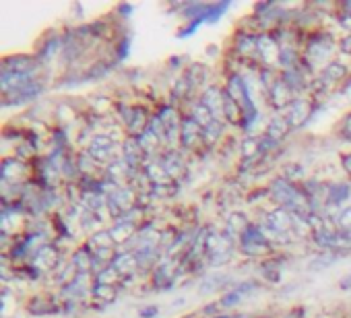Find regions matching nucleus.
<instances>
[{"label": "nucleus", "instance_id": "nucleus-18", "mask_svg": "<svg viewBox=\"0 0 351 318\" xmlns=\"http://www.w3.org/2000/svg\"><path fill=\"white\" fill-rule=\"evenodd\" d=\"M230 9V3H217V5H209V9H207V13H205V19L209 21V23H213V21H219V17L226 13Z\"/></svg>", "mask_w": 351, "mask_h": 318}, {"label": "nucleus", "instance_id": "nucleus-8", "mask_svg": "<svg viewBox=\"0 0 351 318\" xmlns=\"http://www.w3.org/2000/svg\"><path fill=\"white\" fill-rule=\"evenodd\" d=\"M112 267L116 269L118 275H128V273H132L138 267L136 254H132V252H118L112 258Z\"/></svg>", "mask_w": 351, "mask_h": 318}, {"label": "nucleus", "instance_id": "nucleus-15", "mask_svg": "<svg viewBox=\"0 0 351 318\" xmlns=\"http://www.w3.org/2000/svg\"><path fill=\"white\" fill-rule=\"evenodd\" d=\"M347 197H349V186L347 184H330L328 186V197H326L328 203L339 205V203L347 201Z\"/></svg>", "mask_w": 351, "mask_h": 318}, {"label": "nucleus", "instance_id": "nucleus-26", "mask_svg": "<svg viewBox=\"0 0 351 318\" xmlns=\"http://www.w3.org/2000/svg\"><path fill=\"white\" fill-rule=\"evenodd\" d=\"M341 287H351V277H345V279L341 281Z\"/></svg>", "mask_w": 351, "mask_h": 318}, {"label": "nucleus", "instance_id": "nucleus-11", "mask_svg": "<svg viewBox=\"0 0 351 318\" xmlns=\"http://www.w3.org/2000/svg\"><path fill=\"white\" fill-rule=\"evenodd\" d=\"M161 166L165 168V172H167L169 178H176V176L180 174V168H184V162H182V157H180L178 153L169 151L167 155H163Z\"/></svg>", "mask_w": 351, "mask_h": 318}, {"label": "nucleus", "instance_id": "nucleus-13", "mask_svg": "<svg viewBox=\"0 0 351 318\" xmlns=\"http://www.w3.org/2000/svg\"><path fill=\"white\" fill-rule=\"evenodd\" d=\"M256 46H258V38H254L252 34H242L236 40V50L240 54H250V52L256 50Z\"/></svg>", "mask_w": 351, "mask_h": 318}, {"label": "nucleus", "instance_id": "nucleus-7", "mask_svg": "<svg viewBox=\"0 0 351 318\" xmlns=\"http://www.w3.org/2000/svg\"><path fill=\"white\" fill-rule=\"evenodd\" d=\"M143 157H145V151H143L138 138H136V136H134V138H128V140L124 143V162L134 170V168H138V164H141V159H143Z\"/></svg>", "mask_w": 351, "mask_h": 318}, {"label": "nucleus", "instance_id": "nucleus-5", "mask_svg": "<svg viewBox=\"0 0 351 318\" xmlns=\"http://www.w3.org/2000/svg\"><path fill=\"white\" fill-rule=\"evenodd\" d=\"M310 114H312V108H310V103H308L306 99H293V101L287 106L285 118H287V122H289L291 126H295V124H302L306 118H310Z\"/></svg>", "mask_w": 351, "mask_h": 318}, {"label": "nucleus", "instance_id": "nucleus-19", "mask_svg": "<svg viewBox=\"0 0 351 318\" xmlns=\"http://www.w3.org/2000/svg\"><path fill=\"white\" fill-rule=\"evenodd\" d=\"M221 132H223V126H221V122H211L205 130H203V138L211 145L213 140H217L219 136H221Z\"/></svg>", "mask_w": 351, "mask_h": 318}, {"label": "nucleus", "instance_id": "nucleus-24", "mask_svg": "<svg viewBox=\"0 0 351 318\" xmlns=\"http://www.w3.org/2000/svg\"><path fill=\"white\" fill-rule=\"evenodd\" d=\"M343 168H345V172L351 174V153L347 157H343Z\"/></svg>", "mask_w": 351, "mask_h": 318}, {"label": "nucleus", "instance_id": "nucleus-9", "mask_svg": "<svg viewBox=\"0 0 351 318\" xmlns=\"http://www.w3.org/2000/svg\"><path fill=\"white\" fill-rule=\"evenodd\" d=\"M56 262H58V254H56V250H54V248H48V246L40 248V250L36 252V256H34V267H36V269H40V271H44V269H52Z\"/></svg>", "mask_w": 351, "mask_h": 318}, {"label": "nucleus", "instance_id": "nucleus-17", "mask_svg": "<svg viewBox=\"0 0 351 318\" xmlns=\"http://www.w3.org/2000/svg\"><path fill=\"white\" fill-rule=\"evenodd\" d=\"M193 118L203 126V128H207L211 122H215L213 120V114H211V110L207 108V106H203V103H195V110H193Z\"/></svg>", "mask_w": 351, "mask_h": 318}, {"label": "nucleus", "instance_id": "nucleus-10", "mask_svg": "<svg viewBox=\"0 0 351 318\" xmlns=\"http://www.w3.org/2000/svg\"><path fill=\"white\" fill-rule=\"evenodd\" d=\"M291 128V124L287 122V118L285 116H275L273 120H271V124H269V128H267V136L269 138H273L275 143H279L285 134H287V130Z\"/></svg>", "mask_w": 351, "mask_h": 318}, {"label": "nucleus", "instance_id": "nucleus-1", "mask_svg": "<svg viewBox=\"0 0 351 318\" xmlns=\"http://www.w3.org/2000/svg\"><path fill=\"white\" fill-rule=\"evenodd\" d=\"M332 54V38L326 36V34H318L310 40V46H308V60L312 66L328 60Z\"/></svg>", "mask_w": 351, "mask_h": 318}, {"label": "nucleus", "instance_id": "nucleus-4", "mask_svg": "<svg viewBox=\"0 0 351 318\" xmlns=\"http://www.w3.org/2000/svg\"><path fill=\"white\" fill-rule=\"evenodd\" d=\"M201 136H203V126H201L193 116L184 118V120H182V126H180V143H182L186 149H191V147H195V143H197Z\"/></svg>", "mask_w": 351, "mask_h": 318}, {"label": "nucleus", "instance_id": "nucleus-23", "mask_svg": "<svg viewBox=\"0 0 351 318\" xmlns=\"http://www.w3.org/2000/svg\"><path fill=\"white\" fill-rule=\"evenodd\" d=\"M159 310H157V306H149V308H143L138 314H141V318H155V314H157Z\"/></svg>", "mask_w": 351, "mask_h": 318}, {"label": "nucleus", "instance_id": "nucleus-14", "mask_svg": "<svg viewBox=\"0 0 351 318\" xmlns=\"http://www.w3.org/2000/svg\"><path fill=\"white\" fill-rule=\"evenodd\" d=\"M345 75H347V69H345L343 64H339V62H332V64H326V66H324V71H322V81L335 83V81L343 79Z\"/></svg>", "mask_w": 351, "mask_h": 318}, {"label": "nucleus", "instance_id": "nucleus-16", "mask_svg": "<svg viewBox=\"0 0 351 318\" xmlns=\"http://www.w3.org/2000/svg\"><path fill=\"white\" fill-rule=\"evenodd\" d=\"M93 265H95V258H93V254L87 252V250H79V252L73 256V267H75L77 271H89V267H93Z\"/></svg>", "mask_w": 351, "mask_h": 318}, {"label": "nucleus", "instance_id": "nucleus-2", "mask_svg": "<svg viewBox=\"0 0 351 318\" xmlns=\"http://www.w3.org/2000/svg\"><path fill=\"white\" fill-rule=\"evenodd\" d=\"M242 248L246 254H265L269 250V242L256 225H248V230L242 234Z\"/></svg>", "mask_w": 351, "mask_h": 318}, {"label": "nucleus", "instance_id": "nucleus-3", "mask_svg": "<svg viewBox=\"0 0 351 318\" xmlns=\"http://www.w3.org/2000/svg\"><path fill=\"white\" fill-rule=\"evenodd\" d=\"M112 149H114V140L108 134H95L91 138V145L87 149V153L95 159V162H106V159L112 157Z\"/></svg>", "mask_w": 351, "mask_h": 318}, {"label": "nucleus", "instance_id": "nucleus-20", "mask_svg": "<svg viewBox=\"0 0 351 318\" xmlns=\"http://www.w3.org/2000/svg\"><path fill=\"white\" fill-rule=\"evenodd\" d=\"M93 293H95L99 299H104V302H112V299H114V295H116V287H114V285L97 283V285H95V289H93Z\"/></svg>", "mask_w": 351, "mask_h": 318}, {"label": "nucleus", "instance_id": "nucleus-12", "mask_svg": "<svg viewBox=\"0 0 351 318\" xmlns=\"http://www.w3.org/2000/svg\"><path fill=\"white\" fill-rule=\"evenodd\" d=\"M132 232H134V225H132V221L120 219V221H118V223L112 228L110 236H112V240H114V242H126V240H130Z\"/></svg>", "mask_w": 351, "mask_h": 318}, {"label": "nucleus", "instance_id": "nucleus-6", "mask_svg": "<svg viewBox=\"0 0 351 318\" xmlns=\"http://www.w3.org/2000/svg\"><path fill=\"white\" fill-rule=\"evenodd\" d=\"M293 91L279 79V81H275L273 85H271V89H269V99L275 103V106H289L291 101H293Z\"/></svg>", "mask_w": 351, "mask_h": 318}, {"label": "nucleus", "instance_id": "nucleus-21", "mask_svg": "<svg viewBox=\"0 0 351 318\" xmlns=\"http://www.w3.org/2000/svg\"><path fill=\"white\" fill-rule=\"evenodd\" d=\"M337 225H339V232L341 234H345V236L351 238V207L341 213V217L337 219Z\"/></svg>", "mask_w": 351, "mask_h": 318}, {"label": "nucleus", "instance_id": "nucleus-22", "mask_svg": "<svg viewBox=\"0 0 351 318\" xmlns=\"http://www.w3.org/2000/svg\"><path fill=\"white\" fill-rule=\"evenodd\" d=\"M256 151H261V143H258L256 138L244 140V145H242V153H244V155H254Z\"/></svg>", "mask_w": 351, "mask_h": 318}, {"label": "nucleus", "instance_id": "nucleus-25", "mask_svg": "<svg viewBox=\"0 0 351 318\" xmlns=\"http://www.w3.org/2000/svg\"><path fill=\"white\" fill-rule=\"evenodd\" d=\"M343 50L351 54V36H347V38L343 40Z\"/></svg>", "mask_w": 351, "mask_h": 318}]
</instances>
